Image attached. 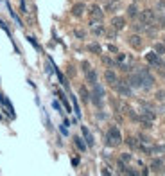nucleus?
<instances>
[{
	"label": "nucleus",
	"mask_w": 165,
	"mask_h": 176,
	"mask_svg": "<svg viewBox=\"0 0 165 176\" xmlns=\"http://www.w3.org/2000/svg\"><path fill=\"white\" fill-rule=\"evenodd\" d=\"M129 85H131V86H135V88L142 86V81H140V74H131V76H129Z\"/></svg>",
	"instance_id": "nucleus-13"
},
{
	"label": "nucleus",
	"mask_w": 165,
	"mask_h": 176,
	"mask_svg": "<svg viewBox=\"0 0 165 176\" xmlns=\"http://www.w3.org/2000/svg\"><path fill=\"white\" fill-rule=\"evenodd\" d=\"M145 59H147L151 65H154V67H160V65H162V61H160V58H158L156 52H149V54L145 56Z\"/></svg>",
	"instance_id": "nucleus-9"
},
{
	"label": "nucleus",
	"mask_w": 165,
	"mask_h": 176,
	"mask_svg": "<svg viewBox=\"0 0 165 176\" xmlns=\"http://www.w3.org/2000/svg\"><path fill=\"white\" fill-rule=\"evenodd\" d=\"M103 15L104 13L99 5H92V7H90V18L92 20H99V22H101V20H103Z\"/></svg>",
	"instance_id": "nucleus-5"
},
{
	"label": "nucleus",
	"mask_w": 165,
	"mask_h": 176,
	"mask_svg": "<svg viewBox=\"0 0 165 176\" xmlns=\"http://www.w3.org/2000/svg\"><path fill=\"white\" fill-rule=\"evenodd\" d=\"M142 119H147V120H153V119H154V113H153L151 110H144V113H142Z\"/></svg>",
	"instance_id": "nucleus-21"
},
{
	"label": "nucleus",
	"mask_w": 165,
	"mask_h": 176,
	"mask_svg": "<svg viewBox=\"0 0 165 176\" xmlns=\"http://www.w3.org/2000/svg\"><path fill=\"white\" fill-rule=\"evenodd\" d=\"M140 81H142V86L144 88H153L154 86V78L147 72V70H140Z\"/></svg>",
	"instance_id": "nucleus-2"
},
{
	"label": "nucleus",
	"mask_w": 165,
	"mask_h": 176,
	"mask_svg": "<svg viewBox=\"0 0 165 176\" xmlns=\"http://www.w3.org/2000/svg\"><path fill=\"white\" fill-rule=\"evenodd\" d=\"M127 43H129L133 49H142V43H144V41H142V38H140L138 34H131V36L127 38Z\"/></svg>",
	"instance_id": "nucleus-6"
},
{
	"label": "nucleus",
	"mask_w": 165,
	"mask_h": 176,
	"mask_svg": "<svg viewBox=\"0 0 165 176\" xmlns=\"http://www.w3.org/2000/svg\"><path fill=\"white\" fill-rule=\"evenodd\" d=\"M162 167H163V162H162V160H153V162H151V169L160 171Z\"/></svg>",
	"instance_id": "nucleus-15"
},
{
	"label": "nucleus",
	"mask_w": 165,
	"mask_h": 176,
	"mask_svg": "<svg viewBox=\"0 0 165 176\" xmlns=\"http://www.w3.org/2000/svg\"><path fill=\"white\" fill-rule=\"evenodd\" d=\"M86 78H88V81H90V83H95V79H97V74H95L93 70H88V72H86Z\"/></svg>",
	"instance_id": "nucleus-20"
},
{
	"label": "nucleus",
	"mask_w": 165,
	"mask_h": 176,
	"mask_svg": "<svg viewBox=\"0 0 165 176\" xmlns=\"http://www.w3.org/2000/svg\"><path fill=\"white\" fill-rule=\"evenodd\" d=\"M90 25H92V33H93V34H103L104 33V27L99 23V20H92Z\"/></svg>",
	"instance_id": "nucleus-11"
},
{
	"label": "nucleus",
	"mask_w": 165,
	"mask_h": 176,
	"mask_svg": "<svg viewBox=\"0 0 165 176\" xmlns=\"http://www.w3.org/2000/svg\"><path fill=\"white\" fill-rule=\"evenodd\" d=\"M84 9H86V5H84L82 2H79V4H76V5L72 7V15H74V16H81L82 13H84Z\"/></svg>",
	"instance_id": "nucleus-12"
},
{
	"label": "nucleus",
	"mask_w": 165,
	"mask_h": 176,
	"mask_svg": "<svg viewBox=\"0 0 165 176\" xmlns=\"http://www.w3.org/2000/svg\"><path fill=\"white\" fill-rule=\"evenodd\" d=\"M156 99H158V101H165V90H160V92L156 94Z\"/></svg>",
	"instance_id": "nucleus-24"
},
{
	"label": "nucleus",
	"mask_w": 165,
	"mask_h": 176,
	"mask_svg": "<svg viewBox=\"0 0 165 176\" xmlns=\"http://www.w3.org/2000/svg\"><path fill=\"white\" fill-rule=\"evenodd\" d=\"M136 15H138V9H136V5H135V4H133V5H129V7H127V16L135 18Z\"/></svg>",
	"instance_id": "nucleus-14"
},
{
	"label": "nucleus",
	"mask_w": 165,
	"mask_h": 176,
	"mask_svg": "<svg viewBox=\"0 0 165 176\" xmlns=\"http://www.w3.org/2000/svg\"><path fill=\"white\" fill-rule=\"evenodd\" d=\"M126 142H127V146H129V147H138V146H140V144H138V140H136V138H133V137H129Z\"/></svg>",
	"instance_id": "nucleus-17"
},
{
	"label": "nucleus",
	"mask_w": 165,
	"mask_h": 176,
	"mask_svg": "<svg viewBox=\"0 0 165 176\" xmlns=\"http://www.w3.org/2000/svg\"><path fill=\"white\" fill-rule=\"evenodd\" d=\"M154 52H156L158 56H160V54H163V52H165V45H163V43H156V47H154Z\"/></svg>",
	"instance_id": "nucleus-18"
},
{
	"label": "nucleus",
	"mask_w": 165,
	"mask_h": 176,
	"mask_svg": "<svg viewBox=\"0 0 165 176\" xmlns=\"http://www.w3.org/2000/svg\"><path fill=\"white\" fill-rule=\"evenodd\" d=\"M154 20H156L154 11H151V9H145V11L140 13V22H142L144 25H153V23H154Z\"/></svg>",
	"instance_id": "nucleus-3"
},
{
	"label": "nucleus",
	"mask_w": 165,
	"mask_h": 176,
	"mask_svg": "<svg viewBox=\"0 0 165 176\" xmlns=\"http://www.w3.org/2000/svg\"><path fill=\"white\" fill-rule=\"evenodd\" d=\"M88 50H90V52H95V54H101V45L92 43V45H88Z\"/></svg>",
	"instance_id": "nucleus-16"
},
{
	"label": "nucleus",
	"mask_w": 165,
	"mask_h": 176,
	"mask_svg": "<svg viewBox=\"0 0 165 176\" xmlns=\"http://www.w3.org/2000/svg\"><path fill=\"white\" fill-rule=\"evenodd\" d=\"M106 9H108V11H115V9H117V4H115V2H109V4L106 5Z\"/></svg>",
	"instance_id": "nucleus-25"
},
{
	"label": "nucleus",
	"mask_w": 165,
	"mask_h": 176,
	"mask_svg": "<svg viewBox=\"0 0 165 176\" xmlns=\"http://www.w3.org/2000/svg\"><path fill=\"white\" fill-rule=\"evenodd\" d=\"M76 146H77V147H79L81 151H84V149H86V147H84V144H82V140H81V138H76Z\"/></svg>",
	"instance_id": "nucleus-23"
},
{
	"label": "nucleus",
	"mask_w": 165,
	"mask_h": 176,
	"mask_svg": "<svg viewBox=\"0 0 165 176\" xmlns=\"http://www.w3.org/2000/svg\"><path fill=\"white\" fill-rule=\"evenodd\" d=\"M162 67H163V68H165V61H163V63H162Z\"/></svg>",
	"instance_id": "nucleus-30"
},
{
	"label": "nucleus",
	"mask_w": 165,
	"mask_h": 176,
	"mask_svg": "<svg viewBox=\"0 0 165 176\" xmlns=\"http://www.w3.org/2000/svg\"><path fill=\"white\" fill-rule=\"evenodd\" d=\"M104 79H106V83L111 85V86H115V83L119 81V79H117V74H115L113 70H106V72H104Z\"/></svg>",
	"instance_id": "nucleus-8"
},
{
	"label": "nucleus",
	"mask_w": 165,
	"mask_h": 176,
	"mask_svg": "<svg viewBox=\"0 0 165 176\" xmlns=\"http://www.w3.org/2000/svg\"><path fill=\"white\" fill-rule=\"evenodd\" d=\"M92 97H93V102H95L97 106H101V101H103V88L95 85V92H93Z\"/></svg>",
	"instance_id": "nucleus-10"
},
{
	"label": "nucleus",
	"mask_w": 165,
	"mask_h": 176,
	"mask_svg": "<svg viewBox=\"0 0 165 176\" xmlns=\"http://www.w3.org/2000/svg\"><path fill=\"white\" fill-rule=\"evenodd\" d=\"M111 27H113L115 31L124 29V27H126V18H122V16H113V20H111Z\"/></svg>",
	"instance_id": "nucleus-7"
},
{
	"label": "nucleus",
	"mask_w": 165,
	"mask_h": 176,
	"mask_svg": "<svg viewBox=\"0 0 165 176\" xmlns=\"http://www.w3.org/2000/svg\"><path fill=\"white\" fill-rule=\"evenodd\" d=\"M127 160H131V155H127V153H124V155H122V162H127Z\"/></svg>",
	"instance_id": "nucleus-26"
},
{
	"label": "nucleus",
	"mask_w": 165,
	"mask_h": 176,
	"mask_svg": "<svg viewBox=\"0 0 165 176\" xmlns=\"http://www.w3.org/2000/svg\"><path fill=\"white\" fill-rule=\"evenodd\" d=\"M115 88H117V92L120 94V95H124V97H129L131 95V88H129V83H124V81H117L115 83Z\"/></svg>",
	"instance_id": "nucleus-4"
},
{
	"label": "nucleus",
	"mask_w": 165,
	"mask_h": 176,
	"mask_svg": "<svg viewBox=\"0 0 165 176\" xmlns=\"http://www.w3.org/2000/svg\"><path fill=\"white\" fill-rule=\"evenodd\" d=\"M163 45H165V38H163Z\"/></svg>",
	"instance_id": "nucleus-31"
},
{
	"label": "nucleus",
	"mask_w": 165,
	"mask_h": 176,
	"mask_svg": "<svg viewBox=\"0 0 165 176\" xmlns=\"http://www.w3.org/2000/svg\"><path fill=\"white\" fill-rule=\"evenodd\" d=\"M120 142H122V135H120L119 128H117V126H111V128L108 129V135H106V144H108V146H119Z\"/></svg>",
	"instance_id": "nucleus-1"
},
{
	"label": "nucleus",
	"mask_w": 165,
	"mask_h": 176,
	"mask_svg": "<svg viewBox=\"0 0 165 176\" xmlns=\"http://www.w3.org/2000/svg\"><path fill=\"white\" fill-rule=\"evenodd\" d=\"M79 94H81V99L86 102V101H88V97H90V94L86 92V88H84V86H81V88H79Z\"/></svg>",
	"instance_id": "nucleus-19"
},
{
	"label": "nucleus",
	"mask_w": 165,
	"mask_h": 176,
	"mask_svg": "<svg viewBox=\"0 0 165 176\" xmlns=\"http://www.w3.org/2000/svg\"><path fill=\"white\" fill-rule=\"evenodd\" d=\"M103 61L106 63V65H113V61H111L109 58H103Z\"/></svg>",
	"instance_id": "nucleus-28"
},
{
	"label": "nucleus",
	"mask_w": 165,
	"mask_h": 176,
	"mask_svg": "<svg viewBox=\"0 0 165 176\" xmlns=\"http://www.w3.org/2000/svg\"><path fill=\"white\" fill-rule=\"evenodd\" d=\"M82 70H84V72H88V70H90V65H88V63H86V61H84V63H82Z\"/></svg>",
	"instance_id": "nucleus-27"
},
{
	"label": "nucleus",
	"mask_w": 165,
	"mask_h": 176,
	"mask_svg": "<svg viewBox=\"0 0 165 176\" xmlns=\"http://www.w3.org/2000/svg\"><path fill=\"white\" fill-rule=\"evenodd\" d=\"M76 36H79V38H82V36H84V33H82V31H76Z\"/></svg>",
	"instance_id": "nucleus-29"
},
{
	"label": "nucleus",
	"mask_w": 165,
	"mask_h": 176,
	"mask_svg": "<svg viewBox=\"0 0 165 176\" xmlns=\"http://www.w3.org/2000/svg\"><path fill=\"white\" fill-rule=\"evenodd\" d=\"M82 135H84V137H86V142H88V144H90V146H92V144H93V140H92V135H90V133H88V129H86V128H82Z\"/></svg>",
	"instance_id": "nucleus-22"
}]
</instances>
